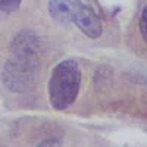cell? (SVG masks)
<instances>
[{
    "label": "cell",
    "instance_id": "6da1fadb",
    "mask_svg": "<svg viewBox=\"0 0 147 147\" xmlns=\"http://www.w3.org/2000/svg\"><path fill=\"white\" fill-rule=\"evenodd\" d=\"M40 38L32 31L24 30L15 35L10 46L12 57L2 69V81L9 91L28 93L38 78Z\"/></svg>",
    "mask_w": 147,
    "mask_h": 147
},
{
    "label": "cell",
    "instance_id": "7a4b0ae2",
    "mask_svg": "<svg viewBox=\"0 0 147 147\" xmlns=\"http://www.w3.org/2000/svg\"><path fill=\"white\" fill-rule=\"evenodd\" d=\"M82 74L80 63L74 59L59 62L49 78V100L55 110H66L80 94Z\"/></svg>",
    "mask_w": 147,
    "mask_h": 147
},
{
    "label": "cell",
    "instance_id": "3957f363",
    "mask_svg": "<svg viewBox=\"0 0 147 147\" xmlns=\"http://www.w3.org/2000/svg\"><path fill=\"white\" fill-rule=\"evenodd\" d=\"M49 13L57 22H71L90 38H99L103 32L100 18L81 0H50Z\"/></svg>",
    "mask_w": 147,
    "mask_h": 147
},
{
    "label": "cell",
    "instance_id": "277c9868",
    "mask_svg": "<svg viewBox=\"0 0 147 147\" xmlns=\"http://www.w3.org/2000/svg\"><path fill=\"white\" fill-rule=\"evenodd\" d=\"M22 0H0V12L3 13H10L19 9Z\"/></svg>",
    "mask_w": 147,
    "mask_h": 147
},
{
    "label": "cell",
    "instance_id": "5b68a950",
    "mask_svg": "<svg viewBox=\"0 0 147 147\" xmlns=\"http://www.w3.org/2000/svg\"><path fill=\"white\" fill-rule=\"evenodd\" d=\"M140 32L143 35V40L147 43V5L144 6L140 16Z\"/></svg>",
    "mask_w": 147,
    "mask_h": 147
},
{
    "label": "cell",
    "instance_id": "8992f818",
    "mask_svg": "<svg viewBox=\"0 0 147 147\" xmlns=\"http://www.w3.org/2000/svg\"><path fill=\"white\" fill-rule=\"evenodd\" d=\"M37 147H62V144H60V141H57V140H44Z\"/></svg>",
    "mask_w": 147,
    "mask_h": 147
}]
</instances>
